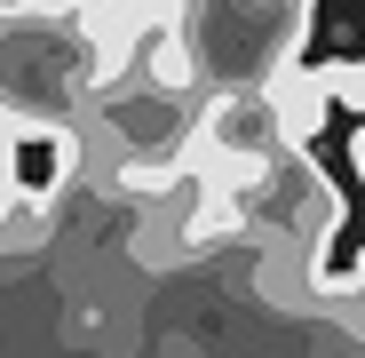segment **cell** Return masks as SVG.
Instances as JSON below:
<instances>
[{
	"label": "cell",
	"instance_id": "cell-1",
	"mask_svg": "<svg viewBox=\"0 0 365 358\" xmlns=\"http://www.w3.org/2000/svg\"><path fill=\"white\" fill-rule=\"evenodd\" d=\"M262 104H270V128H278V151H310V136L326 128V80L318 72H302V64H286V72H270L262 80Z\"/></svg>",
	"mask_w": 365,
	"mask_h": 358
},
{
	"label": "cell",
	"instance_id": "cell-2",
	"mask_svg": "<svg viewBox=\"0 0 365 358\" xmlns=\"http://www.w3.org/2000/svg\"><path fill=\"white\" fill-rule=\"evenodd\" d=\"M247 231V192H222V184H191L182 192V215H175V247L199 255V247H222V239Z\"/></svg>",
	"mask_w": 365,
	"mask_h": 358
},
{
	"label": "cell",
	"instance_id": "cell-3",
	"mask_svg": "<svg viewBox=\"0 0 365 358\" xmlns=\"http://www.w3.org/2000/svg\"><path fill=\"white\" fill-rule=\"evenodd\" d=\"M318 80H326V104L365 119V56H334V64H318Z\"/></svg>",
	"mask_w": 365,
	"mask_h": 358
},
{
	"label": "cell",
	"instance_id": "cell-4",
	"mask_svg": "<svg viewBox=\"0 0 365 358\" xmlns=\"http://www.w3.org/2000/svg\"><path fill=\"white\" fill-rule=\"evenodd\" d=\"M349 159H357V175H365V128H357V136H349Z\"/></svg>",
	"mask_w": 365,
	"mask_h": 358
}]
</instances>
